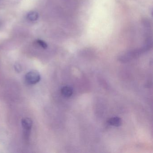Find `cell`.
Listing matches in <instances>:
<instances>
[{
    "mask_svg": "<svg viewBox=\"0 0 153 153\" xmlns=\"http://www.w3.org/2000/svg\"><path fill=\"white\" fill-rule=\"evenodd\" d=\"M39 15L37 12L36 11H31L27 15V18L30 21H35L38 19Z\"/></svg>",
    "mask_w": 153,
    "mask_h": 153,
    "instance_id": "cell-5",
    "label": "cell"
},
{
    "mask_svg": "<svg viewBox=\"0 0 153 153\" xmlns=\"http://www.w3.org/2000/svg\"><path fill=\"white\" fill-rule=\"evenodd\" d=\"M36 43H37L38 45H40V46L43 48V49H45L48 47V45L47 44L42 40H40L38 39L36 41Z\"/></svg>",
    "mask_w": 153,
    "mask_h": 153,
    "instance_id": "cell-6",
    "label": "cell"
},
{
    "mask_svg": "<svg viewBox=\"0 0 153 153\" xmlns=\"http://www.w3.org/2000/svg\"><path fill=\"white\" fill-rule=\"evenodd\" d=\"M15 69L17 72H21L22 71V67L21 65L19 63H16L15 65Z\"/></svg>",
    "mask_w": 153,
    "mask_h": 153,
    "instance_id": "cell-7",
    "label": "cell"
},
{
    "mask_svg": "<svg viewBox=\"0 0 153 153\" xmlns=\"http://www.w3.org/2000/svg\"><path fill=\"white\" fill-rule=\"evenodd\" d=\"M41 76L40 74L36 71H32L28 72L25 76V80L30 85H35L40 81Z\"/></svg>",
    "mask_w": 153,
    "mask_h": 153,
    "instance_id": "cell-1",
    "label": "cell"
},
{
    "mask_svg": "<svg viewBox=\"0 0 153 153\" xmlns=\"http://www.w3.org/2000/svg\"><path fill=\"white\" fill-rule=\"evenodd\" d=\"M62 94L66 97H69L73 94V90L71 88L68 86H64L61 90Z\"/></svg>",
    "mask_w": 153,
    "mask_h": 153,
    "instance_id": "cell-4",
    "label": "cell"
},
{
    "mask_svg": "<svg viewBox=\"0 0 153 153\" xmlns=\"http://www.w3.org/2000/svg\"><path fill=\"white\" fill-rule=\"evenodd\" d=\"M108 123L112 126L120 127L122 124L121 119L118 117H112L108 120Z\"/></svg>",
    "mask_w": 153,
    "mask_h": 153,
    "instance_id": "cell-3",
    "label": "cell"
},
{
    "mask_svg": "<svg viewBox=\"0 0 153 153\" xmlns=\"http://www.w3.org/2000/svg\"><path fill=\"white\" fill-rule=\"evenodd\" d=\"M21 123L24 129V135L25 138L27 139L32 128L33 122L30 118H26L22 120Z\"/></svg>",
    "mask_w": 153,
    "mask_h": 153,
    "instance_id": "cell-2",
    "label": "cell"
}]
</instances>
